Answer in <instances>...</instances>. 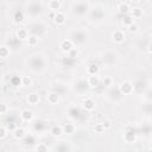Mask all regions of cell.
<instances>
[{
    "label": "cell",
    "mask_w": 152,
    "mask_h": 152,
    "mask_svg": "<svg viewBox=\"0 0 152 152\" xmlns=\"http://www.w3.org/2000/svg\"><path fill=\"white\" fill-rule=\"evenodd\" d=\"M24 135H25V132H24L23 128H17L14 131V137L16 138H19V139H20V138H23Z\"/></svg>",
    "instance_id": "9a60e30c"
},
{
    "label": "cell",
    "mask_w": 152,
    "mask_h": 152,
    "mask_svg": "<svg viewBox=\"0 0 152 152\" xmlns=\"http://www.w3.org/2000/svg\"><path fill=\"white\" fill-rule=\"evenodd\" d=\"M38 43V38L32 36V37H29V44L30 45H35V44Z\"/></svg>",
    "instance_id": "ffe728a7"
},
{
    "label": "cell",
    "mask_w": 152,
    "mask_h": 152,
    "mask_svg": "<svg viewBox=\"0 0 152 152\" xmlns=\"http://www.w3.org/2000/svg\"><path fill=\"white\" fill-rule=\"evenodd\" d=\"M5 135H6V133H5V128L3 127V128H1V138H4Z\"/></svg>",
    "instance_id": "d4e9b609"
},
{
    "label": "cell",
    "mask_w": 152,
    "mask_h": 152,
    "mask_svg": "<svg viewBox=\"0 0 152 152\" xmlns=\"http://www.w3.org/2000/svg\"><path fill=\"white\" fill-rule=\"evenodd\" d=\"M49 101H50V103H56L57 101H58V95H57L56 93L50 94L49 95Z\"/></svg>",
    "instance_id": "2e32d148"
},
{
    "label": "cell",
    "mask_w": 152,
    "mask_h": 152,
    "mask_svg": "<svg viewBox=\"0 0 152 152\" xmlns=\"http://www.w3.org/2000/svg\"><path fill=\"white\" fill-rule=\"evenodd\" d=\"M89 83L92 86H97L99 85V79H97V76H90V79H89Z\"/></svg>",
    "instance_id": "d6986e66"
},
{
    "label": "cell",
    "mask_w": 152,
    "mask_h": 152,
    "mask_svg": "<svg viewBox=\"0 0 152 152\" xmlns=\"http://www.w3.org/2000/svg\"><path fill=\"white\" fill-rule=\"evenodd\" d=\"M97 73H99V67H97V65L92 64L88 67V74H90L92 76H95Z\"/></svg>",
    "instance_id": "5b68a950"
},
{
    "label": "cell",
    "mask_w": 152,
    "mask_h": 152,
    "mask_svg": "<svg viewBox=\"0 0 152 152\" xmlns=\"http://www.w3.org/2000/svg\"><path fill=\"white\" fill-rule=\"evenodd\" d=\"M63 130H64L65 133H68V134H71L74 132V130H75V127H74V125H71V124H67V125L63 127Z\"/></svg>",
    "instance_id": "4fadbf2b"
},
{
    "label": "cell",
    "mask_w": 152,
    "mask_h": 152,
    "mask_svg": "<svg viewBox=\"0 0 152 152\" xmlns=\"http://www.w3.org/2000/svg\"><path fill=\"white\" fill-rule=\"evenodd\" d=\"M61 48H62L63 51L68 52V51H70V50L73 49V43H71V41H69V39H65V41L62 42Z\"/></svg>",
    "instance_id": "6da1fadb"
},
{
    "label": "cell",
    "mask_w": 152,
    "mask_h": 152,
    "mask_svg": "<svg viewBox=\"0 0 152 152\" xmlns=\"http://www.w3.org/2000/svg\"><path fill=\"white\" fill-rule=\"evenodd\" d=\"M141 14H143V12H141V10L139 7L132 9V18H139Z\"/></svg>",
    "instance_id": "9c48e42d"
},
{
    "label": "cell",
    "mask_w": 152,
    "mask_h": 152,
    "mask_svg": "<svg viewBox=\"0 0 152 152\" xmlns=\"http://www.w3.org/2000/svg\"><path fill=\"white\" fill-rule=\"evenodd\" d=\"M37 152H48L47 146H45L44 144H41V145H38V147H37Z\"/></svg>",
    "instance_id": "44dd1931"
},
{
    "label": "cell",
    "mask_w": 152,
    "mask_h": 152,
    "mask_svg": "<svg viewBox=\"0 0 152 152\" xmlns=\"http://www.w3.org/2000/svg\"><path fill=\"white\" fill-rule=\"evenodd\" d=\"M23 83H24V86H29L30 83H31V79L27 77V76H25V77L23 79Z\"/></svg>",
    "instance_id": "603a6c76"
},
{
    "label": "cell",
    "mask_w": 152,
    "mask_h": 152,
    "mask_svg": "<svg viewBox=\"0 0 152 152\" xmlns=\"http://www.w3.org/2000/svg\"><path fill=\"white\" fill-rule=\"evenodd\" d=\"M38 95H36V94H32V95H29V97H27V101H29L31 105H36V103L38 102Z\"/></svg>",
    "instance_id": "7c38bea8"
},
{
    "label": "cell",
    "mask_w": 152,
    "mask_h": 152,
    "mask_svg": "<svg viewBox=\"0 0 152 152\" xmlns=\"http://www.w3.org/2000/svg\"><path fill=\"white\" fill-rule=\"evenodd\" d=\"M21 118H23L25 121H30V120H32L33 114H32V112H30V111H24L23 113H21Z\"/></svg>",
    "instance_id": "8992f818"
},
{
    "label": "cell",
    "mask_w": 152,
    "mask_h": 152,
    "mask_svg": "<svg viewBox=\"0 0 152 152\" xmlns=\"http://www.w3.org/2000/svg\"><path fill=\"white\" fill-rule=\"evenodd\" d=\"M94 107H95V103L93 102V100H90V99L86 100V102H85V108L86 109H88V111H92Z\"/></svg>",
    "instance_id": "30bf717a"
},
{
    "label": "cell",
    "mask_w": 152,
    "mask_h": 152,
    "mask_svg": "<svg viewBox=\"0 0 152 152\" xmlns=\"http://www.w3.org/2000/svg\"><path fill=\"white\" fill-rule=\"evenodd\" d=\"M119 10H120V12H123V13H127L128 12V4L127 3H121L119 5Z\"/></svg>",
    "instance_id": "5bb4252c"
},
{
    "label": "cell",
    "mask_w": 152,
    "mask_h": 152,
    "mask_svg": "<svg viewBox=\"0 0 152 152\" xmlns=\"http://www.w3.org/2000/svg\"><path fill=\"white\" fill-rule=\"evenodd\" d=\"M120 90L123 92L124 94H128V93H131V90H132V86L130 85L128 82L123 83V85H121V87H120Z\"/></svg>",
    "instance_id": "277c9868"
},
{
    "label": "cell",
    "mask_w": 152,
    "mask_h": 152,
    "mask_svg": "<svg viewBox=\"0 0 152 152\" xmlns=\"http://www.w3.org/2000/svg\"><path fill=\"white\" fill-rule=\"evenodd\" d=\"M128 30L131 31V32H137V31H138V26L135 25L134 23H133L132 25H130V26H128Z\"/></svg>",
    "instance_id": "7402d4cb"
},
{
    "label": "cell",
    "mask_w": 152,
    "mask_h": 152,
    "mask_svg": "<svg viewBox=\"0 0 152 152\" xmlns=\"http://www.w3.org/2000/svg\"><path fill=\"white\" fill-rule=\"evenodd\" d=\"M113 39L117 43H121V42H124V39H125V35H124L121 31H115L113 35Z\"/></svg>",
    "instance_id": "3957f363"
},
{
    "label": "cell",
    "mask_w": 152,
    "mask_h": 152,
    "mask_svg": "<svg viewBox=\"0 0 152 152\" xmlns=\"http://www.w3.org/2000/svg\"><path fill=\"white\" fill-rule=\"evenodd\" d=\"M51 133H52V135H56V137L61 135L62 134V127L61 126H54L52 128H51Z\"/></svg>",
    "instance_id": "52a82bcc"
},
{
    "label": "cell",
    "mask_w": 152,
    "mask_h": 152,
    "mask_svg": "<svg viewBox=\"0 0 152 152\" xmlns=\"http://www.w3.org/2000/svg\"><path fill=\"white\" fill-rule=\"evenodd\" d=\"M18 37L20 38V39H26L27 38V32H26V30H24V29H20L19 31H18Z\"/></svg>",
    "instance_id": "e0dca14e"
},
{
    "label": "cell",
    "mask_w": 152,
    "mask_h": 152,
    "mask_svg": "<svg viewBox=\"0 0 152 152\" xmlns=\"http://www.w3.org/2000/svg\"><path fill=\"white\" fill-rule=\"evenodd\" d=\"M5 111H6V106L3 105V114H5Z\"/></svg>",
    "instance_id": "83f0119b"
},
{
    "label": "cell",
    "mask_w": 152,
    "mask_h": 152,
    "mask_svg": "<svg viewBox=\"0 0 152 152\" xmlns=\"http://www.w3.org/2000/svg\"><path fill=\"white\" fill-rule=\"evenodd\" d=\"M54 19H55V23L57 24V25H62V24H64L65 21V17L63 13H61V12H57L56 13V16L54 17Z\"/></svg>",
    "instance_id": "7a4b0ae2"
},
{
    "label": "cell",
    "mask_w": 152,
    "mask_h": 152,
    "mask_svg": "<svg viewBox=\"0 0 152 152\" xmlns=\"http://www.w3.org/2000/svg\"><path fill=\"white\" fill-rule=\"evenodd\" d=\"M24 19V16H23V12L21 11H17L14 13V20L17 21V23H21Z\"/></svg>",
    "instance_id": "8fae6325"
},
{
    "label": "cell",
    "mask_w": 152,
    "mask_h": 152,
    "mask_svg": "<svg viewBox=\"0 0 152 152\" xmlns=\"http://www.w3.org/2000/svg\"><path fill=\"white\" fill-rule=\"evenodd\" d=\"M103 127H106V128H108V127H109V123H108V121H106V123H103Z\"/></svg>",
    "instance_id": "484cf974"
},
{
    "label": "cell",
    "mask_w": 152,
    "mask_h": 152,
    "mask_svg": "<svg viewBox=\"0 0 152 152\" xmlns=\"http://www.w3.org/2000/svg\"><path fill=\"white\" fill-rule=\"evenodd\" d=\"M106 83H107V86L111 85V79H109V77H108V79H106Z\"/></svg>",
    "instance_id": "4316f807"
},
{
    "label": "cell",
    "mask_w": 152,
    "mask_h": 152,
    "mask_svg": "<svg viewBox=\"0 0 152 152\" xmlns=\"http://www.w3.org/2000/svg\"><path fill=\"white\" fill-rule=\"evenodd\" d=\"M6 54H7V51H6V48L3 47V48H1V57H4V58H5V57H6Z\"/></svg>",
    "instance_id": "cb8c5ba5"
},
{
    "label": "cell",
    "mask_w": 152,
    "mask_h": 152,
    "mask_svg": "<svg viewBox=\"0 0 152 152\" xmlns=\"http://www.w3.org/2000/svg\"><path fill=\"white\" fill-rule=\"evenodd\" d=\"M49 6L51 10H59L61 9V3L57 1V0H54V1H50L49 3Z\"/></svg>",
    "instance_id": "ba28073f"
},
{
    "label": "cell",
    "mask_w": 152,
    "mask_h": 152,
    "mask_svg": "<svg viewBox=\"0 0 152 152\" xmlns=\"http://www.w3.org/2000/svg\"><path fill=\"white\" fill-rule=\"evenodd\" d=\"M124 24L127 25V26L132 25V24H133V18H132V16H126V17L124 18Z\"/></svg>",
    "instance_id": "ac0fdd59"
},
{
    "label": "cell",
    "mask_w": 152,
    "mask_h": 152,
    "mask_svg": "<svg viewBox=\"0 0 152 152\" xmlns=\"http://www.w3.org/2000/svg\"><path fill=\"white\" fill-rule=\"evenodd\" d=\"M149 52H152V44H150L149 47Z\"/></svg>",
    "instance_id": "f1b7e54d"
}]
</instances>
